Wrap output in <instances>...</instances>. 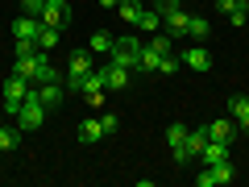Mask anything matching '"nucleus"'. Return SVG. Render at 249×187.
I'll use <instances>...</instances> for the list:
<instances>
[{"mask_svg": "<svg viewBox=\"0 0 249 187\" xmlns=\"http://www.w3.org/2000/svg\"><path fill=\"white\" fill-rule=\"evenodd\" d=\"M142 50H145V42L142 37H116L112 42V50H108V62H116V67H124V71H137V62H142Z\"/></svg>", "mask_w": 249, "mask_h": 187, "instance_id": "obj_1", "label": "nucleus"}, {"mask_svg": "<svg viewBox=\"0 0 249 187\" xmlns=\"http://www.w3.org/2000/svg\"><path fill=\"white\" fill-rule=\"evenodd\" d=\"M25 96H29V79H21V75H9V79L0 83V100H4V112H9V116L21 112Z\"/></svg>", "mask_w": 249, "mask_h": 187, "instance_id": "obj_2", "label": "nucleus"}, {"mask_svg": "<svg viewBox=\"0 0 249 187\" xmlns=\"http://www.w3.org/2000/svg\"><path fill=\"white\" fill-rule=\"evenodd\" d=\"M42 121H46V104L37 100V92L29 88L25 104H21V112H17V129L21 133H34V129H42Z\"/></svg>", "mask_w": 249, "mask_h": 187, "instance_id": "obj_3", "label": "nucleus"}, {"mask_svg": "<svg viewBox=\"0 0 249 187\" xmlns=\"http://www.w3.org/2000/svg\"><path fill=\"white\" fill-rule=\"evenodd\" d=\"M46 62H50V50H34V54H17L13 58V75H21V79L34 83V75L42 71Z\"/></svg>", "mask_w": 249, "mask_h": 187, "instance_id": "obj_4", "label": "nucleus"}, {"mask_svg": "<svg viewBox=\"0 0 249 187\" xmlns=\"http://www.w3.org/2000/svg\"><path fill=\"white\" fill-rule=\"evenodd\" d=\"M232 179H237V175H232L229 162H216V167H204L196 175V187H229Z\"/></svg>", "mask_w": 249, "mask_h": 187, "instance_id": "obj_5", "label": "nucleus"}, {"mask_svg": "<svg viewBox=\"0 0 249 187\" xmlns=\"http://www.w3.org/2000/svg\"><path fill=\"white\" fill-rule=\"evenodd\" d=\"M187 21H191V13L178 4V9H166L162 13V34H170L178 42V37H187Z\"/></svg>", "mask_w": 249, "mask_h": 187, "instance_id": "obj_6", "label": "nucleus"}, {"mask_svg": "<svg viewBox=\"0 0 249 187\" xmlns=\"http://www.w3.org/2000/svg\"><path fill=\"white\" fill-rule=\"evenodd\" d=\"M178 62H183L187 71H212V50H208V46H187V50L178 54Z\"/></svg>", "mask_w": 249, "mask_h": 187, "instance_id": "obj_7", "label": "nucleus"}, {"mask_svg": "<svg viewBox=\"0 0 249 187\" xmlns=\"http://www.w3.org/2000/svg\"><path fill=\"white\" fill-rule=\"evenodd\" d=\"M79 92L88 96L91 108H104V92H108V88H104V71H88V75H83V88H79Z\"/></svg>", "mask_w": 249, "mask_h": 187, "instance_id": "obj_8", "label": "nucleus"}, {"mask_svg": "<svg viewBox=\"0 0 249 187\" xmlns=\"http://www.w3.org/2000/svg\"><path fill=\"white\" fill-rule=\"evenodd\" d=\"M37 34H42V17L21 13V17L13 21V37H17V42H34V46H37Z\"/></svg>", "mask_w": 249, "mask_h": 187, "instance_id": "obj_9", "label": "nucleus"}, {"mask_svg": "<svg viewBox=\"0 0 249 187\" xmlns=\"http://www.w3.org/2000/svg\"><path fill=\"white\" fill-rule=\"evenodd\" d=\"M67 21H71V9H67V0H46V9H42V25L62 29Z\"/></svg>", "mask_w": 249, "mask_h": 187, "instance_id": "obj_10", "label": "nucleus"}, {"mask_svg": "<svg viewBox=\"0 0 249 187\" xmlns=\"http://www.w3.org/2000/svg\"><path fill=\"white\" fill-rule=\"evenodd\" d=\"M100 71H104V88L108 92H124V88H129V71H124V67L108 62V67H100Z\"/></svg>", "mask_w": 249, "mask_h": 187, "instance_id": "obj_11", "label": "nucleus"}, {"mask_svg": "<svg viewBox=\"0 0 249 187\" xmlns=\"http://www.w3.org/2000/svg\"><path fill=\"white\" fill-rule=\"evenodd\" d=\"M199 162H204V167H216V162H229V142H212V137H208V146L199 150Z\"/></svg>", "mask_w": 249, "mask_h": 187, "instance_id": "obj_12", "label": "nucleus"}, {"mask_svg": "<svg viewBox=\"0 0 249 187\" xmlns=\"http://www.w3.org/2000/svg\"><path fill=\"white\" fill-rule=\"evenodd\" d=\"M208 137H212V142H232V137H237V121H232V116L212 121V125H208Z\"/></svg>", "mask_w": 249, "mask_h": 187, "instance_id": "obj_13", "label": "nucleus"}, {"mask_svg": "<svg viewBox=\"0 0 249 187\" xmlns=\"http://www.w3.org/2000/svg\"><path fill=\"white\" fill-rule=\"evenodd\" d=\"M37 100H42L46 108H58L62 104V96H67V88H62V83H37Z\"/></svg>", "mask_w": 249, "mask_h": 187, "instance_id": "obj_14", "label": "nucleus"}, {"mask_svg": "<svg viewBox=\"0 0 249 187\" xmlns=\"http://www.w3.org/2000/svg\"><path fill=\"white\" fill-rule=\"evenodd\" d=\"M91 71V50H71L67 54V75H88Z\"/></svg>", "mask_w": 249, "mask_h": 187, "instance_id": "obj_15", "label": "nucleus"}, {"mask_svg": "<svg viewBox=\"0 0 249 187\" xmlns=\"http://www.w3.org/2000/svg\"><path fill=\"white\" fill-rule=\"evenodd\" d=\"M104 137V125H100V116H88V121H79V142H100Z\"/></svg>", "mask_w": 249, "mask_h": 187, "instance_id": "obj_16", "label": "nucleus"}, {"mask_svg": "<svg viewBox=\"0 0 249 187\" xmlns=\"http://www.w3.org/2000/svg\"><path fill=\"white\" fill-rule=\"evenodd\" d=\"M137 29H142V34H158V29H162V13H158V9H142Z\"/></svg>", "mask_w": 249, "mask_h": 187, "instance_id": "obj_17", "label": "nucleus"}, {"mask_svg": "<svg viewBox=\"0 0 249 187\" xmlns=\"http://www.w3.org/2000/svg\"><path fill=\"white\" fill-rule=\"evenodd\" d=\"M116 17H121L124 25H137V17H142V4H137V0H121V4H116Z\"/></svg>", "mask_w": 249, "mask_h": 187, "instance_id": "obj_18", "label": "nucleus"}, {"mask_svg": "<svg viewBox=\"0 0 249 187\" xmlns=\"http://www.w3.org/2000/svg\"><path fill=\"white\" fill-rule=\"evenodd\" d=\"M208 34H212V21H208V17H191V21H187V37H196V42H204Z\"/></svg>", "mask_w": 249, "mask_h": 187, "instance_id": "obj_19", "label": "nucleus"}, {"mask_svg": "<svg viewBox=\"0 0 249 187\" xmlns=\"http://www.w3.org/2000/svg\"><path fill=\"white\" fill-rule=\"evenodd\" d=\"M204 146H208V125L187 133V150H191V158H199V150H204Z\"/></svg>", "mask_w": 249, "mask_h": 187, "instance_id": "obj_20", "label": "nucleus"}, {"mask_svg": "<svg viewBox=\"0 0 249 187\" xmlns=\"http://www.w3.org/2000/svg\"><path fill=\"white\" fill-rule=\"evenodd\" d=\"M17 142H21L17 125H0V150H17Z\"/></svg>", "mask_w": 249, "mask_h": 187, "instance_id": "obj_21", "label": "nucleus"}, {"mask_svg": "<svg viewBox=\"0 0 249 187\" xmlns=\"http://www.w3.org/2000/svg\"><path fill=\"white\" fill-rule=\"evenodd\" d=\"M112 42H116L112 34H104V29H96V34H91V54H108V50H112Z\"/></svg>", "mask_w": 249, "mask_h": 187, "instance_id": "obj_22", "label": "nucleus"}, {"mask_svg": "<svg viewBox=\"0 0 249 187\" xmlns=\"http://www.w3.org/2000/svg\"><path fill=\"white\" fill-rule=\"evenodd\" d=\"M187 133H191V129H187L183 121H170V125H166V146H178V142H187Z\"/></svg>", "mask_w": 249, "mask_h": 187, "instance_id": "obj_23", "label": "nucleus"}, {"mask_svg": "<svg viewBox=\"0 0 249 187\" xmlns=\"http://www.w3.org/2000/svg\"><path fill=\"white\" fill-rule=\"evenodd\" d=\"M54 46H58V29L42 25V34H37V50H54Z\"/></svg>", "mask_w": 249, "mask_h": 187, "instance_id": "obj_24", "label": "nucleus"}, {"mask_svg": "<svg viewBox=\"0 0 249 187\" xmlns=\"http://www.w3.org/2000/svg\"><path fill=\"white\" fill-rule=\"evenodd\" d=\"M224 108H229L232 121H241V116L249 112V100H245V96H229V104H224Z\"/></svg>", "mask_w": 249, "mask_h": 187, "instance_id": "obj_25", "label": "nucleus"}, {"mask_svg": "<svg viewBox=\"0 0 249 187\" xmlns=\"http://www.w3.org/2000/svg\"><path fill=\"white\" fill-rule=\"evenodd\" d=\"M178 67H183V62H178V54H162V58H158V71H154V75H175Z\"/></svg>", "mask_w": 249, "mask_h": 187, "instance_id": "obj_26", "label": "nucleus"}, {"mask_svg": "<svg viewBox=\"0 0 249 187\" xmlns=\"http://www.w3.org/2000/svg\"><path fill=\"white\" fill-rule=\"evenodd\" d=\"M34 83H58V71H54V62H46L42 71L34 75Z\"/></svg>", "mask_w": 249, "mask_h": 187, "instance_id": "obj_27", "label": "nucleus"}, {"mask_svg": "<svg viewBox=\"0 0 249 187\" xmlns=\"http://www.w3.org/2000/svg\"><path fill=\"white\" fill-rule=\"evenodd\" d=\"M245 21H249V9H241V4L229 9V25H245Z\"/></svg>", "mask_w": 249, "mask_h": 187, "instance_id": "obj_28", "label": "nucleus"}, {"mask_svg": "<svg viewBox=\"0 0 249 187\" xmlns=\"http://www.w3.org/2000/svg\"><path fill=\"white\" fill-rule=\"evenodd\" d=\"M21 9H25L29 17H42V9H46V0H21Z\"/></svg>", "mask_w": 249, "mask_h": 187, "instance_id": "obj_29", "label": "nucleus"}, {"mask_svg": "<svg viewBox=\"0 0 249 187\" xmlns=\"http://www.w3.org/2000/svg\"><path fill=\"white\" fill-rule=\"evenodd\" d=\"M100 125H104V133H116V125H121V121H116V112H104Z\"/></svg>", "mask_w": 249, "mask_h": 187, "instance_id": "obj_30", "label": "nucleus"}, {"mask_svg": "<svg viewBox=\"0 0 249 187\" xmlns=\"http://www.w3.org/2000/svg\"><path fill=\"white\" fill-rule=\"evenodd\" d=\"M216 9H220V13H229V9H237V0H216Z\"/></svg>", "mask_w": 249, "mask_h": 187, "instance_id": "obj_31", "label": "nucleus"}, {"mask_svg": "<svg viewBox=\"0 0 249 187\" xmlns=\"http://www.w3.org/2000/svg\"><path fill=\"white\" fill-rule=\"evenodd\" d=\"M237 125H241V133H245V137H249V112H245V116H241V121H237Z\"/></svg>", "mask_w": 249, "mask_h": 187, "instance_id": "obj_32", "label": "nucleus"}, {"mask_svg": "<svg viewBox=\"0 0 249 187\" xmlns=\"http://www.w3.org/2000/svg\"><path fill=\"white\" fill-rule=\"evenodd\" d=\"M100 4H104V9H112V13H116V4H121V0H100Z\"/></svg>", "mask_w": 249, "mask_h": 187, "instance_id": "obj_33", "label": "nucleus"}, {"mask_svg": "<svg viewBox=\"0 0 249 187\" xmlns=\"http://www.w3.org/2000/svg\"><path fill=\"white\" fill-rule=\"evenodd\" d=\"M237 4H241V9H249V0H237Z\"/></svg>", "mask_w": 249, "mask_h": 187, "instance_id": "obj_34", "label": "nucleus"}]
</instances>
